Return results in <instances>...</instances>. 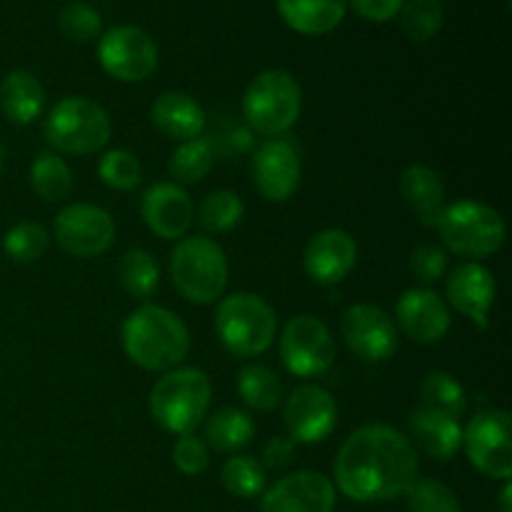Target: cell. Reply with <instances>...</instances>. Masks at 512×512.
<instances>
[{
    "label": "cell",
    "mask_w": 512,
    "mask_h": 512,
    "mask_svg": "<svg viewBox=\"0 0 512 512\" xmlns=\"http://www.w3.org/2000/svg\"><path fill=\"white\" fill-rule=\"evenodd\" d=\"M413 443L390 425H363L335 458V483L355 503H383L408 493L418 480Z\"/></svg>",
    "instance_id": "cell-1"
},
{
    "label": "cell",
    "mask_w": 512,
    "mask_h": 512,
    "mask_svg": "<svg viewBox=\"0 0 512 512\" xmlns=\"http://www.w3.org/2000/svg\"><path fill=\"white\" fill-rule=\"evenodd\" d=\"M123 348L143 370H173L188 358L190 333L168 308L140 305L123 323Z\"/></svg>",
    "instance_id": "cell-2"
},
{
    "label": "cell",
    "mask_w": 512,
    "mask_h": 512,
    "mask_svg": "<svg viewBox=\"0 0 512 512\" xmlns=\"http://www.w3.org/2000/svg\"><path fill=\"white\" fill-rule=\"evenodd\" d=\"M213 385L198 368H173L150 390V415L160 428L175 435L195 433L208 418Z\"/></svg>",
    "instance_id": "cell-3"
},
{
    "label": "cell",
    "mask_w": 512,
    "mask_h": 512,
    "mask_svg": "<svg viewBox=\"0 0 512 512\" xmlns=\"http://www.w3.org/2000/svg\"><path fill=\"white\" fill-rule=\"evenodd\" d=\"M43 135L55 153L90 155L108 145L113 123L103 105L80 95H70L58 100L45 115Z\"/></svg>",
    "instance_id": "cell-4"
},
{
    "label": "cell",
    "mask_w": 512,
    "mask_h": 512,
    "mask_svg": "<svg viewBox=\"0 0 512 512\" xmlns=\"http://www.w3.org/2000/svg\"><path fill=\"white\" fill-rule=\"evenodd\" d=\"M278 320L260 295L233 293L215 310V333L225 350L238 358H255L273 345Z\"/></svg>",
    "instance_id": "cell-5"
},
{
    "label": "cell",
    "mask_w": 512,
    "mask_h": 512,
    "mask_svg": "<svg viewBox=\"0 0 512 512\" xmlns=\"http://www.w3.org/2000/svg\"><path fill=\"white\" fill-rule=\"evenodd\" d=\"M228 258L218 243L203 235L183 238L170 255L173 285L185 300L210 305L225 293L228 285Z\"/></svg>",
    "instance_id": "cell-6"
},
{
    "label": "cell",
    "mask_w": 512,
    "mask_h": 512,
    "mask_svg": "<svg viewBox=\"0 0 512 512\" xmlns=\"http://www.w3.org/2000/svg\"><path fill=\"white\" fill-rule=\"evenodd\" d=\"M303 108V93L298 80L285 70H265L243 95L245 123L260 135L285 133L295 125Z\"/></svg>",
    "instance_id": "cell-7"
},
{
    "label": "cell",
    "mask_w": 512,
    "mask_h": 512,
    "mask_svg": "<svg viewBox=\"0 0 512 512\" xmlns=\"http://www.w3.org/2000/svg\"><path fill=\"white\" fill-rule=\"evenodd\" d=\"M435 228L443 243L465 258H488L505 243V220L498 210L478 200L445 205Z\"/></svg>",
    "instance_id": "cell-8"
},
{
    "label": "cell",
    "mask_w": 512,
    "mask_h": 512,
    "mask_svg": "<svg viewBox=\"0 0 512 512\" xmlns=\"http://www.w3.org/2000/svg\"><path fill=\"white\" fill-rule=\"evenodd\" d=\"M280 358L295 378H318L333 368L335 340L328 325L313 315L288 320L280 335Z\"/></svg>",
    "instance_id": "cell-9"
},
{
    "label": "cell",
    "mask_w": 512,
    "mask_h": 512,
    "mask_svg": "<svg viewBox=\"0 0 512 512\" xmlns=\"http://www.w3.org/2000/svg\"><path fill=\"white\" fill-rule=\"evenodd\" d=\"M463 448L468 460L483 475L493 480H510L512 475V443L510 415L505 410L490 408L473 415L463 430Z\"/></svg>",
    "instance_id": "cell-10"
},
{
    "label": "cell",
    "mask_w": 512,
    "mask_h": 512,
    "mask_svg": "<svg viewBox=\"0 0 512 512\" xmlns=\"http://www.w3.org/2000/svg\"><path fill=\"white\" fill-rule=\"evenodd\" d=\"M100 65L120 83H140L158 68V45L135 25H115L98 43Z\"/></svg>",
    "instance_id": "cell-11"
},
{
    "label": "cell",
    "mask_w": 512,
    "mask_h": 512,
    "mask_svg": "<svg viewBox=\"0 0 512 512\" xmlns=\"http://www.w3.org/2000/svg\"><path fill=\"white\" fill-rule=\"evenodd\" d=\"M55 240L73 258H95L115 243V220L98 205H65L55 218Z\"/></svg>",
    "instance_id": "cell-12"
},
{
    "label": "cell",
    "mask_w": 512,
    "mask_h": 512,
    "mask_svg": "<svg viewBox=\"0 0 512 512\" xmlns=\"http://www.w3.org/2000/svg\"><path fill=\"white\" fill-rule=\"evenodd\" d=\"M285 428L288 438L298 443H323L338 423V405L333 395L315 383H303L293 388L285 400Z\"/></svg>",
    "instance_id": "cell-13"
},
{
    "label": "cell",
    "mask_w": 512,
    "mask_h": 512,
    "mask_svg": "<svg viewBox=\"0 0 512 512\" xmlns=\"http://www.w3.org/2000/svg\"><path fill=\"white\" fill-rule=\"evenodd\" d=\"M340 333H343L348 348L358 358L370 360V363L388 360L398 348V330H395L390 315L378 305H350L340 320Z\"/></svg>",
    "instance_id": "cell-14"
},
{
    "label": "cell",
    "mask_w": 512,
    "mask_h": 512,
    "mask_svg": "<svg viewBox=\"0 0 512 512\" xmlns=\"http://www.w3.org/2000/svg\"><path fill=\"white\" fill-rule=\"evenodd\" d=\"M335 488L318 470L285 475L265 490L260 512H333Z\"/></svg>",
    "instance_id": "cell-15"
},
{
    "label": "cell",
    "mask_w": 512,
    "mask_h": 512,
    "mask_svg": "<svg viewBox=\"0 0 512 512\" xmlns=\"http://www.w3.org/2000/svg\"><path fill=\"white\" fill-rule=\"evenodd\" d=\"M253 180L270 203H285L300 185L298 150L288 140H268L253 155Z\"/></svg>",
    "instance_id": "cell-16"
},
{
    "label": "cell",
    "mask_w": 512,
    "mask_h": 512,
    "mask_svg": "<svg viewBox=\"0 0 512 512\" xmlns=\"http://www.w3.org/2000/svg\"><path fill=\"white\" fill-rule=\"evenodd\" d=\"M145 225L163 240H180L190 230L195 208L190 195L175 183H155L145 190L140 205Z\"/></svg>",
    "instance_id": "cell-17"
},
{
    "label": "cell",
    "mask_w": 512,
    "mask_h": 512,
    "mask_svg": "<svg viewBox=\"0 0 512 512\" xmlns=\"http://www.w3.org/2000/svg\"><path fill=\"white\" fill-rule=\"evenodd\" d=\"M395 315H398L400 328L415 343H438L450 330L448 303L428 288L405 290L403 298L398 300Z\"/></svg>",
    "instance_id": "cell-18"
},
{
    "label": "cell",
    "mask_w": 512,
    "mask_h": 512,
    "mask_svg": "<svg viewBox=\"0 0 512 512\" xmlns=\"http://www.w3.org/2000/svg\"><path fill=\"white\" fill-rule=\"evenodd\" d=\"M358 260V245L353 235L340 228L323 230L308 243L303 255L305 273L320 285H338L340 280L348 278Z\"/></svg>",
    "instance_id": "cell-19"
},
{
    "label": "cell",
    "mask_w": 512,
    "mask_h": 512,
    "mask_svg": "<svg viewBox=\"0 0 512 512\" xmlns=\"http://www.w3.org/2000/svg\"><path fill=\"white\" fill-rule=\"evenodd\" d=\"M448 303L458 313L473 320L478 328H488L490 308L495 303V278L488 268L480 263H463L450 273L448 285Z\"/></svg>",
    "instance_id": "cell-20"
},
{
    "label": "cell",
    "mask_w": 512,
    "mask_h": 512,
    "mask_svg": "<svg viewBox=\"0 0 512 512\" xmlns=\"http://www.w3.org/2000/svg\"><path fill=\"white\" fill-rule=\"evenodd\" d=\"M150 118L160 133L180 143L200 138L205 130V110L193 95L180 93V90H168L160 95L150 108Z\"/></svg>",
    "instance_id": "cell-21"
},
{
    "label": "cell",
    "mask_w": 512,
    "mask_h": 512,
    "mask_svg": "<svg viewBox=\"0 0 512 512\" xmlns=\"http://www.w3.org/2000/svg\"><path fill=\"white\" fill-rule=\"evenodd\" d=\"M410 443L418 445L425 455L435 460H450L463 448V428L458 420L435 410L418 408L408 420Z\"/></svg>",
    "instance_id": "cell-22"
},
{
    "label": "cell",
    "mask_w": 512,
    "mask_h": 512,
    "mask_svg": "<svg viewBox=\"0 0 512 512\" xmlns=\"http://www.w3.org/2000/svg\"><path fill=\"white\" fill-rule=\"evenodd\" d=\"M400 195L425 228H435L445 210V185L428 165H410L400 175Z\"/></svg>",
    "instance_id": "cell-23"
},
{
    "label": "cell",
    "mask_w": 512,
    "mask_h": 512,
    "mask_svg": "<svg viewBox=\"0 0 512 512\" xmlns=\"http://www.w3.org/2000/svg\"><path fill=\"white\" fill-rule=\"evenodd\" d=\"M0 108L15 125H30L45 108V88L28 70H13L0 83Z\"/></svg>",
    "instance_id": "cell-24"
},
{
    "label": "cell",
    "mask_w": 512,
    "mask_h": 512,
    "mask_svg": "<svg viewBox=\"0 0 512 512\" xmlns=\"http://www.w3.org/2000/svg\"><path fill=\"white\" fill-rule=\"evenodd\" d=\"M285 23L303 35H325L338 28L348 0H278Z\"/></svg>",
    "instance_id": "cell-25"
},
{
    "label": "cell",
    "mask_w": 512,
    "mask_h": 512,
    "mask_svg": "<svg viewBox=\"0 0 512 512\" xmlns=\"http://www.w3.org/2000/svg\"><path fill=\"white\" fill-rule=\"evenodd\" d=\"M255 433L253 420L238 408H220L205 420V445L218 453H233L245 448Z\"/></svg>",
    "instance_id": "cell-26"
},
{
    "label": "cell",
    "mask_w": 512,
    "mask_h": 512,
    "mask_svg": "<svg viewBox=\"0 0 512 512\" xmlns=\"http://www.w3.org/2000/svg\"><path fill=\"white\" fill-rule=\"evenodd\" d=\"M30 188L45 203H58V200L68 198L73 190V173L55 150H43L30 165Z\"/></svg>",
    "instance_id": "cell-27"
},
{
    "label": "cell",
    "mask_w": 512,
    "mask_h": 512,
    "mask_svg": "<svg viewBox=\"0 0 512 512\" xmlns=\"http://www.w3.org/2000/svg\"><path fill=\"white\" fill-rule=\"evenodd\" d=\"M118 280L133 298H150L160 285V265L148 250H128L118 263Z\"/></svg>",
    "instance_id": "cell-28"
},
{
    "label": "cell",
    "mask_w": 512,
    "mask_h": 512,
    "mask_svg": "<svg viewBox=\"0 0 512 512\" xmlns=\"http://www.w3.org/2000/svg\"><path fill=\"white\" fill-rule=\"evenodd\" d=\"M420 408L435 410V413H443L448 418L458 420L465 413V390L453 375L448 373H428L425 375L423 385H420Z\"/></svg>",
    "instance_id": "cell-29"
},
{
    "label": "cell",
    "mask_w": 512,
    "mask_h": 512,
    "mask_svg": "<svg viewBox=\"0 0 512 512\" xmlns=\"http://www.w3.org/2000/svg\"><path fill=\"white\" fill-rule=\"evenodd\" d=\"M238 393L253 410L268 413L283 398V385L280 378L265 365H248L238 375Z\"/></svg>",
    "instance_id": "cell-30"
},
{
    "label": "cell",
    "mask_w": 512,
    "mask_h": 512,
    "mask_svg": "<svg viewBox=\"0 0 512 512\" xmlns=\"http://www.w3.org/2000/svg\"><path fill=\"white\" fill-rule=\"evenodd\" d=\"M215 145L208 138H193L178 145L168 170L178 183H200L213 170Z\"/></svg>",
    "instance_id": "cell-31"
},
{
    "label": "cell",
    "mask_w": 512,
    "mask_h": 512,
    "mask_svg": "<svg viewBox=\"0 0 512 512\" xmlns=\"http://www.w3.org/2000/svg\"><path fill=\"white\" fill-rule=\"evenodd\" d=\"M445 10L440 0H405L400 8V25L413 43L435 38L443 28Z\"/></svg>",
    "instance_id": "cell-32"
},
{
    "label": "cell",
    "mask_w": 512,
    "mask_h": 512,
    "mask_svg": "<svg viewBox=\"0 0 512 512\" xmlns=\"http://www.w3.org/2000/svg\"><path fill=\"white\" fill-rule=\"evenodd\" d=\"M245 205L233 190H218L210 193L208 198L200 203L198 223L203 225L208 233H228L235 225L243 220Z\"/></svg>",
    "instance_id": "cell-33"
},
{
    "label": "cell",
    "mask_w": 512,
    "mask_h": 512,
    "mask_svg": "<svg viewBox=\"0 0 512 512\" xmlns=\"http://www.w3.org/2000/svg\"><path fill=\"white\" fill-rule=\"evenodd\" d=\"M50 245V233L40 223H18L5 233L3 250L15 263H35L45 255Z\"/></svg>",
    "instance_id": "cell-34"
},
{
    "label": "cell",
    "mask_w": 512,
    "mask_h": 512,
    "mask_svg": "<svg viewBox=\"0 0 512 512\" xmlns=\"http://www.w3.org/2000/svg\"><path fill=\"white\" fill-rule=\"evenodd\" d=\"M223 485L235 498H255L265 490V468L250 455H238L223 465Z\"/></svg>",
    "instance_id": "cell-35"
},
{
    "label": "cell",
    "mask_w": 512,
    "mask_h": 512,
    "mask_svg": "<svg viewBox=\"0 0 512 512\" xmlns=\"http://www.w3.org/2000/svg\"><path fill=\"white\" fill-rule=\"evenodd\" d=\"M98 175L108 188L113 190H133L143 180V168L133 153L123 148H113L100 158Z\"/></svg>",
    "instance_id": "cell-36"
},
{
    "label": "cell",
    "mask_w": 512,
    "mask_h": 512,
    "mask_svg": "<svg viewBox=\"0 0 512 512\" xmlns=\"http://www.w3.org/2000/svg\"><path fill=\"white\" fill-rule=\"evenodd\" d=\"M410 512H460V500L440 480L418 478L408 488Z\"/></svg>",
    "instance_id": "cell-37"
},
{
    "label": "cell",
    "mask_w": 512,
    "mask_h": 512,
    "mask_svg": "<svg viewBox=\"0 0 512 512\" xmlns=\"http://www.w3.org/2000/svg\"><path fill=\"white\" fill-rule=\"evenodd\" d=\"M58 23L65 38L75 40V43H90L103 30V18H100L98 10L90 3H80V0L68 3L60 10Z\"/></svg>",
    "instance_id": "cell-38"
},
{
    "label": "cell",
    "mask_w": 512,
    "mask_h": 512,
    "mask_svg": "<svg viewBox=\"0 0 512 512\" xmlns=\"http://www.w3.org/2000/svg\"><path fill=\"white\" fill-rule=\"evenodd\" d=\"M173 463L183 475H200L210 465V448L195 433L180 435L173 445Z\"/></svg>",
    "instance_id": "cell-39"
},
{
    "label": "cell",
    "mask_w": 512,
    "mask_h": 512,
    "mask_svg": "<svg viewBox=\"0 0 512 512\" xmlns=\"http://www.w3.org/2000/svg\"><path fill=\"white\" fill-rule=\"evenodd\" d=\"M410 270H413V275L420 283H435L448 270V255H445L440 245L423 243L410 255Z\"/></svg>",
    "instance_id": "cell-40"
},
{
    "label": "cell",
    "mask_w": 512,
    "mask_h": 512,
    "mask_svg": "<svg viewBox=\"0 0 512 512\" xmlns=\"http://www.w3.org/2000/svg\"><path fill=\"white\" fill-rule=\"evenodd\" d=\"M355 8V13L373 23H388L400 13L405 0H348Z\"/></svg>",
    "instance_id": "cell-41"
},
{
    "label": "cell",
    "mask_w": 512,
    "mask_h": 512,
    "mask_svg": "<svg viewBox=\"0 0 512 512\" xmlns=\"http://www.w3.org/2000/svg\"><path fill=\"white\" fill-rule=\"evenodd\" d=\"M295 458V440H290L288 435H278V438L270 440L263 450V468L280 470L285 465H290V460Z\"/></svg>",
    "instance_id": "cell-42"
},
{
    "label": "cell",
    "mask_w": 512,
    "mask_h": 512,
    "mask_svg": "<svg viewBox=\"0 0 512 512\" xmlns=\"http://www.w3.org/2000/svg\"><path fill=\"white\" fill-rule=\"evenodd\" d=\"M510 500H512V485L510 480H505L503 490H500V512H512Z\"/></svg>",
    "instance_id": "cell-43"
},
{
    "label": "cell",
    "mask_w": 512,
    "mask_h": 512,
    "mask_svg": "<svg viewBox=\"0 0 512 512\" xmlns=\"http://www.w3.org/2000/svg\"><path fill=\"white\" fill-rule=\"evenodd\" d=\"M3 165H5V148L3 143H0V173H3Z\"/></svg>",
    "instance_id": "cell-44"
}]
</instances>
